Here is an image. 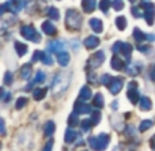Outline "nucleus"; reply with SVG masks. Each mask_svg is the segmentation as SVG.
Returning a JSON list of instances; mask_svg holds the SVG:
<instances>
[{"mask_svg": "<svg viewBox=\"0 0 155 151\" xmlns=\"http://www.w3.org/2000/svg\"><path fill=\"white\" fill-rule=\"evenodd\" d=\"M33 75V68L30 64H23L22 65V70H21V78L23 80H29L30 76Z\"/></svg>", "mask_w": 155, "mask_h": 151, "instance_id": "aec40b11", "label": "nucleus"}, {"mask_svg": "<svg viewBox=\"0 0 155 151\" xmlns=\"http://www.w3.org/2000/svg\"><path fill=\"white\" fill-rule=\"evenodd\" d=\"M112 5H113V8H114L116 11H120V10H123L124 8V2L123 0H113Z\"/></svg>", "mask_w": 155, "mask_h": 151, "instance_id": "a19ab883", "label": "nucleus"}, {"mask_svg": "<svg viewBox=\"0 0 155 151\" xmlns=\"http://www.w3.org/2000/svg\"><path fill=\"white\" fill-rule=\"evenodd\" d=\"M74 108H75V112L78 114H87V113H91V106L87 105V102H82V101L78 100L75 102V105H74Z\"/></svg>", "mask_w": 155, "mask_h": 151, "instance_id": "9d476101", "label": "nucleus"}, {"mask_svg": "<svg viewBox=\"0 0 155 151\" xmlns=\"http://www.w3.org/2000/svg\"><path fill=\"white\" fill-rule=\"evenodd\" d=\"M151 147H153V150L155 151V136L151 138Z\"/></svg>", "mask_w": 155, "mask_h": 151, "instance_id": "09e8293b", "label": "nucleus"}, {"mask_svg": "<svg viewBox=\"0 0 155 151\" xmlns=\"http://www.w3.org/2000/svg\"><path fill=\"white\" fill-rule=\"evenodd\" d=\"M140 8H143L144 11V16L147 25H153L154 23V18H155V4L151 2H142L140 3Z\"/></svg>", "mask_w": 155, "mask_h": 151, "instance_id": "423d86ee", "label": "nucleus"}, {"mask_svg": "<svg viewBox=\"0 0 155 151\" xmlns=\"http://www.w3.org/2000/svg\"><path fill=\"white\" fill-rule=\"evenodd\" d=\"M90 27L93 29L94 33H102V30H104V23H102V21L99 18H93L90 19Z\"/></svg>", "mask_w": 155, "mask_h": 151, "instance_id": "4468645a", "label": "nucleus"}, {"mask_svg": "<svg viewBox=\"0 0 155 151\" xmlns=\"http://www.w3.org/2000/svg\"><path fill=\"white\" fill-rule=\"evenodd\" d=\"M41 54H42L41 51H35L31 57V63H35V61H38V60H41Z\"/></svg>", "mask_w": 155, "mask_h": 151, "instance_id": "79ce46f5", "label": "nucleus"}, {"mask_svg": "<svg viewBox=\"0 0 155 151\" xmlns=\"http://www.w3.org/2000/svg\"><path fill=\"white\" fill-rule=\"evenodd\" d=\"M72 49H74V51H79V45H78V41H72Z\"/></svg>", "mask_w": 155, "mask_h": 151, "instance_id": "de8ad7c7", "label": "nucleus"}, {"mask_svg": "<svg viewBox=\"0 0 155 151\" xmlns=\"http://www.w3.org/2000/svg\"><path fill=\"white\" fill-rule=\"evenodd\" d=\"M137 49H139L140 52H143V53H147L150 46H146V45H143V44H139V45H137Z\"/></svg>", "mask_w": 155, "mask_h": 151, "instance_id": "c03bdc74", "label": "nucleus"}, {"mask_svg": "<svg viewBox=\"0 0 155 151\" xmlns=\"http://www.w3.org/2000/svg\"><path fill=\"white\" fill-rule=\"evenodd\" d=\"M52 147H53V140H48L46 142V144L44 146V149H42V151H52Z\"/></svg>", "mask_w": 155, "mask_h": 151, "instance_id": "37998d69", "label": "nucleus"}, {"mask_svg": "<svg viewBox=\"0 0 155 151\" xmlns=\"http://www.w3.org/2000/svg\"><path fill=\"white\" fill-rule=\"evenodd\" d=\"M113 109H114V110H116V109H117V102H113Z\"/></svg>", "mask_w": 155, "mask_h": 151, "instance_id": "3c124183", "label": "nucleus"}, {"mask_svg": "<svg viewBox=\"0 0 155 151\" xmlns=\"http://www.w3.org/2000/svg\"><path fill=\"white\" fill-rule=\"evenodd\" d=\"M112 51L114 52L116 54H123L127 60H129L131 59V54H132V45L131 44L123 42V41H117V42L113 45Z\"/></svg>", "mask_w": 155, "mask_h": 151, "instance_id": "39448f33", "label": "nucleus"}, {"mask_svg": "<svg viewBox=\"0 0 155 151\" xmlns=\"http://www.w3.org/2000/svg\"><path fill=\"white\" fill-rule=\"evenodd\" d=\"M91 97H93V93H91V89H90V87H87V86H84V87H82V90H80L78 100L82 101V102H87V101L90 100Z\"/></svg>", "mask_w": 155, "mask_h": 151, "instance_id": "2eb2a0df", "label": "nucleus"}, {"mask_svg": "<svg viewBox=\"0 0 155 151\" xmlns=\"http://www.w3.org/2000/svg\"><path fill=\"white\" fill-rule=\"evenodd\" d=\"M105 61V53L102 51L95 52L94 54H91V57L87 60V64H86V68L87 70H95V68L101 67Z\"/></svg>", "mask_w": 155, "mask_h": 151, "instance_id": "0eeeda50", "label": "nucleus"}, {"mask_svg": "<svg viewBox=\"0 0 155 151\" xmlns=\"http://www.w3.org/2000/svg\"><path fill=\"white\" fill-rule=\"evenodd\" d=\"M151 79L155 80V64L153 65V71H151Z\"/></svg>", "mask_w": 155, "mask_h": 151, "instance_id": "8fccbe9b", "label": "nucleus"}, {"mask_svg": "<svg viewBox=\"0 0 155 151\" xmlns=\"http://www.w3.org/2000/svg\"><path fill=\"white\" fill-rule=\"evenodd\" d=\"M48 48H49V51L54 52V53H60V52H63L65 49V42L61 40L52 41V42H49Z\"/></svg>", "mask_w": 155, "mask_h": 151, "instance_id": "9b49d317", "label": "nucleus"}, {"mask_svg": "<svg viewBox=\"0 0 155 151\" xmlns=\"http://www.w3.org/2000/svg\"><path fill=\"white\" fill-rule=\"evenodd\" d=\"M148 37H150V35H147L146 33H143L142 30L137 29V27L134 30V38H135V40H136L139 44H143L146 40H148Z\"/></svg>", "mask_w": 155, "mask_h": 151, "instance_id": "5701e85b", "label": "nucleus"}, {"mask_svg": "<svg viewBox=\"0 0 155 151\" xmlns=\"http://www.w3.org/2000/svg\"><path fill=\"white\" fill-rule=\"evenodd\" d=\"M15 51L16 53H18V56H25V54L27 53V51H29V48H27L26 44H22V42H15Z\"/></svg>", "mask_w": 155, "mask_h": 151, "instance_id": "bb28decb", "label": "nucleus"}, {"mask_svg": "<svg viewBox=\"0 0 155 151\" xmlns=\"http://www.w3.org/2000/svg\"><path fill=\"white\" fill-rule=\"evenodd\" d=\"M41 29H42V31L45 33V34H48V35H54L57 33L56 26H54L51 21H45V22H44L42 26H41Z\"/></svg>", "mask_w": 155, "mask_h": 151, "instance_id": "f8f14e48", "label": "nucleus"}, {"mask_svg": "<svg viewBox=\"0 0 155 151\" xmlns=\"http://www.w3.org/2000/svg\"><path fill=\"white\" fill-rule=\"evenodd\" d=\"M116 26L118 30H125L127 29V19L124 16H117L116 18Z\"/></svg>", "mask_w": 155, "mask_h": 151, "instance_id": "2f4dec72", "label": "nucleus"}, {"mask_svg": "<svg viewBox=\"0 0 155 151\" xmlns=\"http://www.w3.org/2000/svg\"><path fill=\"white\" fill-rule=\"evenodd\" d=\"M26 105H27V98L26 97H21V98H18V101H16L15 108L16 109H22V108H25Z\"/></svg>", "mask_w": 155, "mask_h": 151, "instance_id": "4c0bfd02", "label": "nucleus"}, {"mask_svg": "<svg viewBox=\"0 0 155 151\" xmlns=\"http://www.w3.org/2000/svg\"><path fill=\"white\" fill-rule=\"evenodd\" d=\"M93 125L94 124H93V121H91V119H86V120H83V121L80 123V128H82L83 132H88Z\"/></svg>", "mask_w": 155, "mask_h": 151, "instance_id": "7c9ffc66", "label": "nucleus"}, {"mask_svg": "<svg viewBox=\"0 0 155 151\" xmlns=\"http://www.w3.org/2000/svg\"><path fill=\"white\" fill-rule=\"evenodd\" d=\"M14 82V78H12V74L10 72V71H7V72L4 74V79H3V83L5 84V86H10L11 83Z\"/></svg>", "mask_w": 155, "mask_h": 151, "instance_id": "e433bc0d", "label": "nucleus"}, {"mask_svg": "<svg viewBox=\"0 0 155 151\" xmlns=\"http://www.w3.org/2000/svg\"><path fill=\"white\" fill-rule=\"evenodd\" d=\"M41 61H42L44 64H46V65H51L53 60H52L51 54H48L46 52H42V54H41Z\"/></svg>", "mask_w": 155, "mask_h": 151, "instance_id": "c9c22d12", "label": "nucleus"}, {"mask_svg": "<svg viewBox=\"0 0 155 151\" xmlns=\"http://www.w3.org/2000/svg\"><path fill=\"white\" fill-rule=\"evenodd\" d=\"M142 65L139 64V63H136V64H128L127 65V68H125V71H127V74L128 75H131V76H136L137 74L142 71Z\"/></svg>", "mask_w": 155, "mask_h": 151, "instance_id": "6ab92c4d", "label": "nucleus"}, {"mask_svg": "<svg viewBox=\"0 0 155 151\" xmlns=\"http://www.w3.org/2000/svg\"><path fill=\"white\" fill-rule=\"evenodd\" d=\"M45 79H46V75H45V72L44 71H37V74H35V83H44L45 82Z\"/></svg>", "mask_w": 155, "mask_h": 151, "instance_id": "72a5a7b5", "label": "nucleus"}, {"mask_svg": "<svg viewBox=\"0 0 155 151\" xmlns=\"http://www.w3.org/2000/svg\"><path fill=\"white\" fill-rule=\"evenodd\" d=\"M101 112L99 110H93L91 112V121H93V124L94 125H97V124H99V121H101Z\"/></svg>", "mask_w": 155, "mask_h": 151, "instance_id": "473e14b6", "label": "nucleus"}, {"mask_svg": "<svg viewBox=\"0 0 155 151\" xmlns=\"http://www.w3.org/2000/svg\"><path fill=\"white\" fill-rule=\"evenodd\" d=\"M83 44H84V46L87 49H95L97 46L99 45V38L95 37V35H88V37L83 41Z\"/></svg>", "mask_w": 155, "mask_h": 151, "instance_id": "ddd939ff", "label": "nucleus"}, {"mask_svg": "<svg viewBox=\"0 0 155 151\" xmlns=\"http://www.w3.org/2000/svg\"><path fill=\"white\" fill-rule=\"evenodd\" d=\"M112 79H113L112 75H107V74H105V75L101 76V80H99V82H101L102 84H105V86L107 87V86H109V83L112 82Z\"/></svg>", "mask_w": 155, "mask_h": 151, "instance_id": "58836bf2", "label": "nucleus"}, {"mask_svg": "<svg viewBox=\"0 0 155 151\" xmlns=\"http://www.w3.org/2000/svg\"><path fill=\"white\" fill-rule=\"evenodd\" d=\"M21 35L23 38H26L27 41H33V42L38 44L41 41V35L40 33H37L34 26L31 25H25V26L21 27Z\"/></svg>", "mask_w": 155, "mask_h": 151, "instance_id": "20e7f679", "label": "nucleus"}, {"mask_svg": "<svg viewBox=\"0 0 155 151\" xmlns=\"http://www.w3.org/2000/svg\"><path fill=\"white\" fill-rule=\"evenodd\" d=\"M71 82V72H60L52 82V91L54 95H60L68 89Z\"/></svg>", "mask_w": 155, "mask_h": 151, "instance_id": "f257e3e1", "label": "nucleus"}, {"mask_svg": "<svg viewBox=\"0 0 155 151\" xmlns=\"http://www.w3.org/2000/svg\"><path fill=\"white\" fill-rule=\"evenodd\" d=\"M0 130H2V135H5V124H4V120H0Z\"/></svg>", "mask_w": 155, "mask_h": 151, "instance_id": "a18cd8bd", "label": "nucleus"}, {"mask_svg": "<svg viewBox=\"0 0 155 151\" xmlns=\"http://www.w3.org/2000/svg\"><path fill=\"white\" fill-rule=\"evenodd\" d=\"M54 131H56V125H54L53 121H46L45 125H44V133H45L46 136H52L54 133Z\"/></svg>", "mask_w": 155, "mask_h": 151, "instance_id": "b1692460", "label": "nucleus"}, {"mask_svg": "<svg viewBox=\"0 0 155 151\" xmlns=\"http://www.w3.org/2000/svg\"><path fill=\"white\" fill-rule=\"evenodd\" d=\"M94 76H95V75H94L93 72H91V74H88V76H87V80L90 82V83H95V82H97V79L94 78Z\"/></svg>", "mask_w": 155, "mask_h": 151, "instance_id": "49530a36", "label": "nucleus"}, {"mask_svg": "<svg viewBox=\"0 0 155 151\" xmlns=\"http://www.w3.org/2000/svg\"><path fill=\"white\" fill-rule=\"evenodd\" d=\"M93 100H94V105H95L98 109H102V108H104V106H105L104 95H102L101 93H98V94H95V97H94Z\"/></svg>", "mask_w": 155, "mask_h": 151, "instance_id": "c756f323", "label": "nucleus"}, {"mask_svg": "<svg viewBox=\"0 0 155 151\" xmlns=\"http://www.w3.org/2000/svg\"><path fill=\"white\" fill-rule=\"evenodd\" d=\"M140 95L139 91H137V82L132 80L129 82L128 84V100L131 101L132 103H137V101H140Z\"/></svg>", "mask_w": 155, "mask_h": 151, "instance_id": "6e6552de", "label": "nucleus"}, {"mask_svg": "<svg viewBox=\"0 0 155 151\" xmlns=\"http://www.w3.org/2000/svg\"><path fill=\"white\" fill-rule=\"evenodd\" d=\"M70 60H71L70 53H67L65 51H63V52H60V53H57V61H59V64L61 65V67H65V65H68Z\"/></svg>", "mask_w": 155, "mask_h": 151, "instance_id": "a211bd4d", "label": "nucleus"}, {"mask_svg": "<svg viewBox=\"0 0 155 151\" xmlns=\"http://www.w3.org/2000/svg\"><path fill=\"white\" fill-rule=\"evenodd\" d=\"M65 25L70 30H79L82 27V15L76 10H68L65 15Z\"/></svg>", "mask_w": 155, "mask_h": 151, "instance_id": "7ed1b4c3", "label": "nucleus"}, {"mask_svg": "<svg viewBox=\"0 0 155 151\" xmlns=\"http://www.w3.org/2000/svg\"><path fill=\"white\" fill-rule=\"evenodd\" d=\"M110 0H101L99 2V4H98V7H99V10L101 11H104V12H107V10H109V7H110Z\"/></svg>", "mask_w": 155, "mask_h": 151, "instance_id": "f704fd0d", "label": "nucleus"}, {"mask_svg": "<svg viewBox=\"0 0 155 151\" xmlns=\"http://www.w3.org/2000/svg\"><path fill=\"white\" fill-rule=\"evenodd\" d=\"M46 91H48V89H46V87H40V89H35L34 91H33V97H34L35 101H41L46 95Z\"/></svg>", "mask_w": 155, "mask_h": 151, "instance_id": "a878e982", "label": "nucleus"}, {"mask_svg": "<svg viewBox=\"0 0 155 151\" xmlns=\"http://www.w3.org/2000/svg\"><path fill=\"white\" fill-rule=\"evenodd\" d=\"M154 124H155V121H154V120H151V119L142 120V123H140V125H139V131H140V132H146V131L150 130Z\"/></svg>", "mask_w": 155, "mask_h": 151, "instance_id": "393cba45", "label": "nucleus"}, {"mask_svg": "<svg viewBox=\"0 0 155 151\" xmlns=\"http://www.w3.org/2000/svg\"><path fill=\"white\" fill-rule=\"evenodd\" d=\"M129 2H131V3H135V2H136V0H129Z\"/></svg>", "mask_w": 155, "mask_h": 151, "instance_id": "603ef678", "label": "nucleus"}, {"mask_svg": "<svg viewBox=\"0 0 155 151\" xmlns=\"http://www.w3.org/2000/svg\"><path fill=\"white\" fill-rule=\"evenodd\" d=\"M46 14H48L49 18L54 19V21H57V19L60 18V12H59V10H57L56 7H48V10H46Z\"/></svg>", "mask_w": 155, "mask_h": 151, "instance_id": "c85d7f7f", "label": "nucleus"}, {"mask_svg": "<svg viewBox=\"0 0 155 151\" xmlns=\"http://www.w3.org/2000/svg\"><path fill=\"white\" fill-rule=\"evenodd\" d=\"M140 10H142L140 7H132V10H131L132 15H134L135 18H142V16H144V12H142Z\"/></svg>", "mask_w": 155, "mask_h": 151, "instance_id": "ea45409f", "label": "nucleus"}, {"mask_svg": "<svg viewBox=\"0 0 155 151\" xmlns=\"http://www.w3.org/2000/svg\"><path fill=\"white\" fill-rule=\"evenodd\" d=\"M76 138H79V135H78L76 131H74L72 128H68L67 131H65V135H64V140L65 143H72L74 140H76Z\"/></svg>", "mask_w": 155, "mask_h": 151, "instance_id": "412c9836", "label": "nucleus"}, {"mask_svg": "<svg viewBox=\"0 0 155 151\" xmlns=\"http://www.w3.org/2000/svg\"><path fill=\"white\" fill-rule=\"evenodd\" d=\"M110 136L107 133H99L98 136H93L88 139V146L94 151H104L107 147Z\"/></svg>", "mask_w": 155, "mask_h": 151, "instance_id": "f03ea898", "label": "nucleus"}, {"mask_svg": "<svg viewBox=\"0 0 155 151\" xmlns=\"http://www.w3.org/2000/svg\"><path fill=\"white\" fill-rule=\"evenodd\" d=\"M123 84H124V80L121 78H113L112 82L109 83V86H107V89H109V91L112 93L113 95H116V94H118V93L121 91Z\"/></svg>", "mask_w": 155, "mask_h": 151, "instance_id": "1a4fd4ad", "label": "nucleus"}, {"mask_svg": "<svg viewBox=\"0 0 155 151\" xmlns=\"http://www.w3.org/2000/svg\"><path fill=\"white\" fill-rule=\"evenodd\" d=\"M139 106H140V110L148 112L151 109V106H153V102H151V100L148 97H142L139 101Z\"/></svg>", "mask_w": 155, "mask_h": 151, "instance_id": "4be33fe9", "label": "nucleus"}, {"mask_svg": "<svg viewBox=\"0 0 155 151\" xmlns=\"http://www.w3.org/2000/svg\"><path fill=\"white\" fill-rule=\"evenodd\" d=\"M82 7L84 10V12H93L97 7V0H82Z\"/></svg>", "mask_w": 155, "mask_h": 151, "instance_id": "f3484780", "label": "nucleus"}, {"mask_svg": "<svg viewBox=\"0 0 155 151\" xmlns=\"http://www.w3.org/2000/svg\"><path fill=\"white\" fill-rule=\"evenodd\" d=\"M68 125H70L71 128L79 125V114H78L76 112H74V113L70 114V117H68Z\"/></svg>", "mask_w": 155, "mask_h": 151, "instance_id": "cd10ccee", "label": "nucleus"}, {"mask_svg": "<svg viewBox=\"0 0 155 151\" xmlns=\"http://www.w3.org/2000/svg\"><path fill=\"white\" fill-rule=\"evenodd\" d=\"M110 65H112V68L114 71L124 70V61L120 59V56H117V54H114V56L112 57V60H110Z\"/></svg>", "mask_w": 155, "mask_h": 151, "instance_id": "dca6fc26", "label": "nucleus"}]
</instances>
